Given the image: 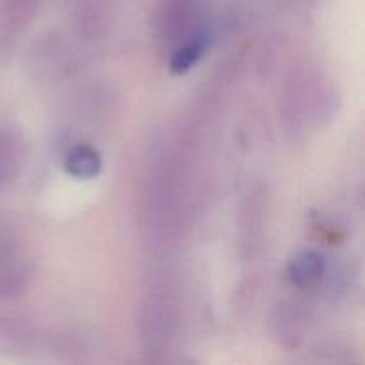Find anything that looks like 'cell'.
Masks as SVG:
<instances>
[{
  "mask_svg": "<svg viewBox=\"0 0 365 365\" xmlns=\"http://www.w3.org/2000/svg\"><path fill=\"white\" fill-rule=\"evenodd\" d=\"M31 280V259L13 225L0 220V305L21 296Z\"/></svg>",
  "mask_w": 365,
  "mask_h": 365,
  "instance_id": "obj_1",
  "label": "cell"
},
{
  "mask_svg": "<svg viewBox=\"0 0 365 365\" xmlns=\"http://www.w3.org/2000/svg\"><path fill=\"white\" fill-rule=\"evenodd\" d=\"M198 21V0H159V24L160 39L166 45L177 48L180 43L195 36Z\"/></svg>",
  "mask_w": 365,
  "mask_h": 365,
  "instance_id": "obj_2",
  "label": "cell"
},
{
  "mask_svg": "<svg viewBox=\"0 0 365 365\" xmlns=\"http://www.w3.org/2000/svg\"><path fill=\"white\" fill-rule=\"evenodd\" d=\"M324 271V259L317 252H305L296 253L287 266V274L291 284L299 291H312L323 284Z\"/></svg>",
  "mask_w": 365,
  "mask_h": 365,
  "instance_id": "obj_3",
  "label": "cell"
},
{
  "mask_svg": "<svg viewBox=\"0 0 365 365\" xmlns=\"http://www.w3.org/2000/svg\"><path fill=\"white\" fill-rule=\"evenodd\" d=\"M143 334L145 339H148L152 344H159L164 339H168L173 324V309H171L170 298H150V302L145 305L143 312Z\"/></svg>",
  "mask_w": 365,
  "mask_h": 365,
  "instance_id": "obj_4",
  "label": "cell"
},
{
  "mask_svg": "<svg viewBox=\"0 0 365 365\" xmlns=\"http://www.w3.org/2000/svg\"><path fill=\"white\" fill-rule=\"evenodd\" d=\"M20 135L7 127H0V195L14 180L21 163Z\"/></svg>",
  "mask_w": 365,
  "mask_h": 365,
  "instance_id": "obj_5",
  "label": "cell"
},
{
  "mask_svg": "<svg viewBox=\"0 0 365 365\" xmlns=\"http://www.w3.org/2000/svg\"><path fill=\"white\" fill-rule=\"evenodd\" d=\"M207 48H209V34L198 31L195 36L180 43L177 48H173L170 59V70L173 73H185V71L191 70L202 59Z\"/></svg>",
  "mask_w": 365,
  "mask_h": 365,
  "instance_id": "obj_6",
  "label": "cell"
},
{
  "mask_svg": "<svg viewBox=\"0 0 365 365\" xmlns=\"http://www.w3.org/2000/svg\"><path fill=\"white\" fill-rule=\"evenodd\" d=\"M64 168L68 173L81 180H89L95 178L102 170V159L98 152L89 145H77L66 153L64 159Z\"/></svg>",
  "mask_w": 365,
  "mask_h": 365,
  "instance_id": "obj_7",
  "label": "cell"
},
{
  "mask_svg": "<svg viewBox=\"0 0 365 365\" xmlns=\"http://www.w3.org/2000/svg\"><path fill=\"white\" fill-rule=\"evenodd\" d=\"M43 0H6L4 6V25L7 32L18 34L27 27L39 11Z\"/></svg>",
  "mask_w": 365,
  "mask_h": 365,
  "instance_id": "obj_8",
  "label": "cell"
}]
</instances>
